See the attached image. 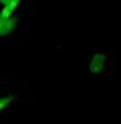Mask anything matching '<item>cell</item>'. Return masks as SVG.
Returning <instances> with one entry per match:
<instances>
[{
	"instance_id": "6da1fadb",
	"label": "cell",
	"mask_w": 121,
	"mask_h": 124,
	"mask_svg": "<svg viewBox=\"0 0 121 124\" xmlns=\"http://www.w3.org/2000/svg\"><path fill=\"white\" fill-rule=\"evenodd\" d=\"M104 63H106V56L103 53H96L90 61V71L91 73H100L104 68Z\"/></svg>"
},
{
	"instance_id": "7a4b0ae2",
	"label": "cell",
	"mask_w": 121,
	"mask_h": 124,
	"mask_svg": "<svg viewBox=\"0 0 121 124\" xmlns=\"http://www.w3.org/2000/svg\"><path fill=\"white\" fill-rule=\"evenodd\" d=\"M17 23H18V17H10V18L3 20V22H0V37H5V35H9L10 31H13L15 27H17Z\"/></svg>"
},
{
	"instance_id": "3957f363",
	"label": "cell",
	"mask_w": 121,
	"mask_h": 124,
	"mask_svg": "<svg viewBox=\"0 0 121 124\" xmlns=\"http://www.w3.org/2000/svg\"><path fill=\"white\" fill-rule=\"evenodd\" d=\"M18 3H20V0H10L7 5H3V8H2V12H0V22L10 18L12 13L15 12V8L18 7Z\"/></svg>"
},
{
	"instance_id": "277c9868",
	"label": "cell",
	"mask_w": 121,
	"mask_h": 124,
	"mask_svg": "<svg viewBox=\"0 0 121 124\" xmlns=\"http://www.w3.org/2000/svg\"><path fill=\"white\" fill-rule=\"evenodd\" d=\"M12 99H13V96H7V98H0V111H3L7 106L12 103Z\"/></svg>"
},
{
	"instance_id": "5b68a950",
	"label": "cell",
	"mask_w": 121,
	"mask_h": 124,
	"mask_svg": "<svg viewBox=\"0 0 121 124\" xmlns=\"http://www.w3.org/2000/svg\"><path fill=\"white\" fill-rule=\"evenodd\" d=\"M9 2H10V0H0V3H2V5H7Z\"/></svg>"
}]
</instances>
